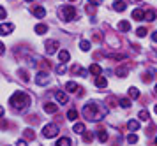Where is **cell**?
I'll return each instance as SVG.
<instances>
[{"label": "cell", "instance_id": "6da1fadb", "mask_svg": "<svg viewBox=\"0 0 157 146\" xmlns=\"http://www.w3.org/2000/svg\"><path fill=\"white\" fill-rule=\"evenodd\" d=\"M106 114H108V107H106V106H102V104H99V102L90 100L88 104L83 106V116L88 118V120H92V122L102 120Z\"/></svg>", "mask_w": 157, "mask_h": 146}, {"label": "cell", "instance_id": "7a4b0ae2", "mask_svg": "<svg viewBox=\"0 0 157 146\" xmlns=\"http://www.w3.org/2000/svg\"><path fill=\"white\" fill-rule=\"evenodd\" d=\"M30 102H32V99H30V95L25 93V92H16L14 95L11 97V106H13L14 109H23V107L30 106Z\"/></svg>", "mask_w": 157, "mask_h": 146}, {"label": "cell", "instance_id": "3957f363", "mask_svg": "<svg viewBox=\"0 0 157 146\" xmlns=\"http://www.w3.org/2000/svg\"><path fill=\"white\" fill-rule=\"evenodd\" d=\"M58 16H60V20H64V21H71L76 16V11H74L72 6H62L58 9Z\"/></svg>", "mask_w": 157, "mask_h": 146}, {"label": "cell", "instance_id": "277c9868", "mask_svg": "<svg viewBox=\"0 0 157 146\" xmlns=\"http://www.w3.org/2000/svg\"><path fill=\"white\" fill-rule=\"evenodd\" d=\"M57 134H58V127L55 125V123H48V125L43 127V136L44 137L51 139V137H55Z\"/></svg>", "mask_w": 157, "mask_h": 146}, {"label": "cell", "instance_id": "5b68a950", "mask_svg": "<svg viewBox=\"0 0 157 146\" xmlns=\"http://www.w3.org/2000/svg\"><path fill=\"white\" fill-rule=\"evenodd\" d=\"M44 48H46V53H48V55H53L58 48V42L57 41H48L44 44Z\"/></svg>", "mask_w": 157, "mask_h": 146}, {"label": "cell", "instance_id": "8992f818", "mask_svg": "<svg viewBox=\"0 0 157 146\" xmlns=\"http://www.w3.org/2000/svg\"><path fill=\"white\" fill-rule=\"evenodd\" d=\"M36 83L41 86V84H48L50 83V76L46 74V72H39L37 74V77H36Z\"/></svg>", "mask_w": 157, "mask_h": 146}, {"label": "cell", "instance_id": "52a82bcc", "mask_svg": "<svg viewBox=\"0 0 157 146\" xmlns=\"http://www.w3.org/2000/svg\"><path fill=\"white\" fill-rule=\"evenodd\" d=\"M65 88H67V92H71V93H79V88L78 83H74V81H69V83H65Z\"/></svg>", "mask_w": 157, "mask_h": 146}, {"label": "cell", "instance_id": "ba28073f", "mask_svg": "<svg viewBox=\"0 0 157 146\" xmlns=\"http://www.w3.org/2000/svg\"><path fill=\"white\" fill-rule=\"evenodd\" d=\"M145 11H141V9H134L132 11V20H136V21H141V20H145Z\"/></svg>", "mask_w": 157, "mask_h": 146}, {"label": "cell", "instance_id": "9c48e42d", "mask_svg": "<svg viewBox=\"0 0 157 146\" xmlns=\"http://www.w3.org/2000/svg\"><path fill=\"white\" fill-rule=\"evenodd\" d=\"M95 86H97V88H106V86H108V81H106V77H102V76H97V77H95Z\"/></svg>", "mask_w": 157, "mask_h": 146}, {"label": "cell", "instance_id": "30bf717a", "mask_svg": "<svg viewBox=\"0 0 157 146\" xmlns=\"http://www.w3.org/2000/svg\"><path fill=\"white\" fill-rule=\"evenodd\" d=\"M13 30H14V25H11V23H4V25L0 27V32L4 35H7L9 32H13Z\"/></svg>", "mask_w": 157, "mask_h": 146}, {"label": "cell", "instance_id": "8fae6325", "mask_svg": "<svg viewBox=\"0 0 157 146\" xmlns=\"http://www.w3.org/2000/svg\"><path fill=\"white\" fill-rule=\"evenodd\" d=\"M55 97H57V100L60 102V104H67V100H69V97L65 95L64 92H57V93H55Z\"/></svg>", "mask_w": 157, "mask_h": 146}, {"label": "cell", "instance_id": "7c38bea8", "mask_svg": "<svg viewBox=\"0 0 157 146\" xmlns=\"http://www.w3.org/2000/svg\"><path fill=\"white\" fill-rule=\"evenodd\" d=\"M71 72H74V74H81L83 77H85L86 74H88V72H86L85 69H81V67H79L78 63H76V65H72V67H71Z\"/></svg>", "mask_w": 157, "mask_h": 146}, {"label": "cell", "instance_id": "4fadbf2b", "mask_svg": "<svg viewBox=\"0 0 157 146\" xmlns=\"http://www.w3.org/2000/svg\"><path fill=\"white\" fill-rule=\"evenodd\" d=\"M69 58H71V53H69V51H65V49H62V51L58 53V60H60L62 63H64V62H67Z\"/></svg>", "mask_w": 157, "mask_h": 146}, {"label": "cell", "instance_id": "5bb4252c", "mask_svg": "<svg viewBox=\"0 0 157 146\" xmlns=\"http://www.w3.org/2000/svg\"><path fill=\"white\" fill-rule=\"evenodd\" d=\"M34 16L36 18H44L46 16V9L44 7H34Z\"/></svg>", "mask_w": 157, "mask_h": 146}, {"label": "cell", "instance_id": "9a60e30c", "mask_svg": "<svg viewBox=\"0 0 157 146\" xmlns=\"http://www.w3.org/2000/svg\"><path fill=\"white\" fill-rule=\"evenodd\" d=\"M57 104H53V102H46L44 104V111L46 113H57Z\"/></svg>", "mask_w": 157, "mask_h": 146}, {"label": "cell", "instance_id": "2e32d148", "mask_svg": "<svg viewBox=\"0 0 157 146\" xmlns=\"http://www.w3.org/2000/svg\"><path fill=\"white\" fill-rule=\"evenodd\" d=\"M113 9H115V11H118V13L125 11V2H122V0H117V2L113 4Z\"/></svg>", "mask_w": 157, "mask_h": 146}, {"label": "cell", "instance_id": "e0dca14e", "mask_svg": "<svg viewBox=\"0 0 157 146\" xmlns=\"http://www.w3.org/2000/svg\"><path fill=\"white\" fill-rule=\"evenodd\" d=\"M90 72H92L94 76H101V72H102V69H101L99 65H97V63H92V65H90Z\"/></svg>", "mask_w": 157, "mask_h": 146}, {"label": "cell", "instance_id": "ac0fdd59", "mask_svg": "<svg viewBox=\"0 0 157 146\" xmlns=\"http://www.w3.org/2000/svg\"><path fill=\"white\" fill-rule=\"evenodd\" d=\"M55 146H72V143H71L69 137H62V139L57 141V144H55Z\"/></svg>", "mask_w": 157, "mask_h": 146}, {"label": "cell", "instance_id": "d6986e66", "mask_svg": "<svg viewBox=\"0 0 157 146\" xmlns=\"http://www.w3.org/2000/svg\"><path fill=\"white\" fill-rule=\"evenodd\" d=\"M155 16H157V13L154 11V9H150V11H147V14H145V20L147 21H154L155 20Z\"/></svg>", "mask_w": 157, "mask_h": 146}, {"label": "cell", "instance_id": "ffe728a7", "mask_svg": "<svg viewBox=\"0 0 157 146\" xmlns=\"http://www.w3.org/2000/svg\"><path fill=\"white\" fill-rule=\"evenodd\" d=\"M48 32V27L46 25H43V23H39V25H36V34H46Z\"/></svg>", "mask_w": 157, "mask_h": 146}, {"label": "cell", "instance_id": "44dd1931", "mask_svg": "<svg viewBox=\"0 0 157 146\" xmlns=\"http://www.w3.org/2000/svg\"><path fill=\"white\" fill-rule=\"evenodd\" d=\"M79 49L81 51H90V41H79Z\"/></svg>", "mask_w": 157, "mask_h": 146}, {"label": "cell", "instance_id": "7402d4cb", "mask_svg": "<svg viewBox=\"0 0 157 146\" xmlns=\"http://www.w3.org/2000/svg\"><path fill=\"white\" fill-rule=\"evenodd\" d=\"M127 129L129 130H138L140 129V122H136V120H131L127 123Z\"/></svg>", "mask_w": 157, "mask_h": 146}, {"label": "cell", "instance_id": "603a6c76", "mask_svg": "<svg viewBox=\"0 0 157 146\" xmlns=\"http://www.w3.org/2000/svg\"><path fill=\"white\" fill-rule=\"evenodd\" d=\"M129 95H131V99H138L140 97V90H138L136 86H131V88H129Z\"/></svg>", "mask_w": 157, "mask_h": 146}, {"label": "cell", "instance_id": "cb8c5ba5", "mask_svg": "<svg viewBox=\"0 0 157 146\" xmlns=\"http://www.w3.org/2000/svg\"><path fill=\"white\" fill-rule=\"evenodd\" d=\"M118 28H120L122 32H129V30H131V25H129L127 21H120V23H118Z\"/></svg>", "mask_w": 157, "mask_h": 146}, {"label": "cell", "instance_id": "d4e9b609", "mask_svg": "<svg viewBox=\"0 0 157 146\" xmlns=\"http://www.w3.org/2000/svg\"><path fill=\"white\" fill-rule=\"evenodd\" d=\"M83 130H85V125L83 123H76V125L72 127V132H76V134H81Z\"/></svg>", "mask_w": 157, "mask_h": 146}, {"label": "cell", "instance_id": "484cf974", "mask_svg": "<svg viewBox=\"0 0 157 146\" xmlns=\"http://www.w3.org/2000/svg\"><path fill=\"white\" fill-rule=\"evenodd\" d=\"M67 118L74 122V120L78 118V111H76V109H69V111H67Z\"/></svg>", "mask_w": 157, "mask_h": 146}, {"label": "cell", "instance_id": "4316f807", "mask_svg": "<svg viewBox=\"0 0 157 146\" xmlns=\"http://www.w3.org/2000/svg\"><path fill=\"white\" fill-rule=\"evenodd\" d=\"M140 118H141V122H148V111L147 109H141L140 111Z\"/></svg>", "mask_w": 157, "mask_h": 146}, {"label": "cell", "instance_id": "83f0119b", "mask_svg": "<svg viewBox=\"0 0 157 146\" xmlns=\"http://www.w3.org/2000/svg\"><path fill=\"white\" fill-rule=\"evenodd\" d=\"M127 72H129V69H127V67H120V69H117V74H118L120 77L127 76Z\"/></svg>", "mask_w": 157, "mask_h": 146}, {"label": "cell", "instance_id": "f1b7e54d", "mask_svg": "<svg viewBox=\"0 0 157 146\" xmlns=\"http://www.w3.org/2000/svg\"><path fill=\"white\" fill-rule=\"evenodd\" d=\"M97 137H99V141H101V143H106V141H108V134L104 132V130H101V132L97 134Z\"/></svg>", "mask_w": 157, "mask_h": 146}, {"label": "cell", "instance_id": "f546056e", "mask_svg": "<svg viewBox=\"0 0 157 146\" xmlns=\"http://www.w3.org/2000/svg\"><path fill=\"white\" fill-rule=\"evenodd\" d=\"M136 35H138V37H145V35H147V28H145V27H140L138 30H136Z\"/></svg>", "mask_w": 157, "mask_h": 146}, {"label": "cell", "instance_id": "4dcf8cb0", "mask_svg": "<svg viewBox=\"0 0 157 146\" xmlns=\"http://www.w3.org/2000/svg\"><path fill=\"white\" fill-rule=\"evenodd\" d=\"M127 143H131V144L138 143V136H136V134H129L127 136Z\"/></svg>", "mask_w": 157, "mask_h": 146}, {"label": "cell", "instance_id": "1f68e13d", "mask_svg": "<svg viewBox=\"0 0 157 146\" xmlns=\"http://www.w3.org/2000/svg\"><path fill=\"white\" fill-rule=\"evenodd\" d=\"M120 106L122 107H131V100H129V99H120Z\"/></svg>", "mask_w": 157, "mask_h": 146}, {"label": "cell", "instance_id": "d6a6232c", "mask_svg": "<svg viewBox=\"0 0 157 146\" xmlns=\"http://www.w3.org/2000/svg\"><path fill=\"white\" fill-rule=\"evenodd\" d=\"M92 139H94V134L92 132H86L85 136H83V141H85V143H90Z\"/></svg>", "mask_w": 157, "mask_h": 146}, {"label": "cell", "instance_id": "836d02e7", "mask_svg": "<svg viewBox=\"0 0 157 146\" xmlns=\"http://www.w3.org/2000/svg\"><path fill=\"white\" fill-rule=\"evenodd\" d=\"M25 137H27V139H34V130H32V129H27V130H25Z\"/></svg>", "mask_w": 157, "mask_h": 146}, {"label": "cell", "instance_id": "e575fe53", "mask_svg": "<svg viewBox=\"0 0 157 146\" xmlns=\"http://www.w3.org/2000/svg\"><path fill=\"white\" fill-rule=\"evenodd\" d=\"M65 70H67V67H65L64 63H60V65L57 67V74H64Z\"/></svg>", "mask_w": 157, "mask_h": 146}, {"label": "cell", "instance_id": "d590c367", "mask_svg": "<svg viewBox=\"0 0 157 146\" xmlns=\"http://www.w3.org/2000/svg\"><path fill=\"white\" fill-rule=\"evenodd\" d=\"M150 79H152L150 74H145V76H143V81H145V83H150Z\"/></svg>", "mask_w": 157, "mask_h": 146}, {"label": "cell", "instance_id": "8d00e7d4", "mask_svg": "<svg viewBox=\"0 0 157 146\" xmlns=\"http://www.w3.org/2000/svg\"><path fill=\"white\" fill-rule=\"evenodd\" d=\"M0 18H2V20L6 18V9H4V7H0Z\"/></svg>", "mask_w": 157, "mask_h": 146}, {"label": "cell", "instance_id": "74e56055", "mask_svg": "<svg viewBox=\"0 0 157 146\" xmlns=\"http://www.w3.org/2000/svg\"><path fill=\"white\" fill-rule=\"evenodd\" d=\"M16 146H27V141L20 139V141H18V143H16Z\"/></svg>", "mask_w": 157, "mask_h": 146}, {"label": "cell", "instance_id": "f35d334b", "mask_svg": "<svg viewBox=\"0 0 157 146\" xmlns=\"http://www.w3.org/2000/svg\"><path fill=\"white\" fill-rule=\"evenodd\" d=\"M88 2H90V4H97V6H99V4L102 2V0H88Z\"/></svg>", "mask_w": 157, "mask_h": 146}, {"label": "cell", "instance_id": "ab89813d", "mask_svg": "<svg viewBox=\"0 0 157 146\" xmlns=\"http://www.w3.org/2000/svg\"><path fill=\"white\" fill-rule=\"evenodd\" d=\"M152 41L157 42V32H154V34H152Z\"/></svg>", "mask_w": 157, "mask_h": 146}, {"label": "cell", "instance_id": "60d3db41", "mask_svg": "<svg viewBox=\"0 0 157 146\" xmlns=\"http://www.w3.org/2000/svg\"><path fill=\"white\" fill-rule=\"evenodd\" d=\"M154 109H155V114H157V104H155V106H154Z\"/></svg>", "mask_w": 157, "mask_h": 146}, {"label": "cell", "instance_id": "b9f144b4", "mask_svg": "<svg viewBox=\"0 0 157 146\" xmlns=\"http://www.w3.org/2000/svg\"><path fill=\"white\" fill-rule=\"evenodd\" d=\"M155 146H157V137H155Z\"/></svg>", "mask_w": 157, "mask_h": 146}, {"label": "cell", "instance_id": "7bdbcfd3", "mask_svg": "<svg viewBox=\"0 0 157 146\" xmlns=\"http://www.w3.org/2000/svg\"><path fill=\"white\" fill-rule=\"evenodd\" d=\"M69 2H76V0H69Z\"/></svg>", "mask_w": 157, "mask_h": 146}, {"label": "cell", "instance_id": "ee69618b", "mask_svg": "<svg viewBox=\"0 0 157 146\" xmlns=\"http://www.w3.org/2000/svg\"><path fill=\"white\" fill-rule=\"evenodd\" d=\"M155 92H157V84H155Z\"/></svg>", "mask_w": 157, "mask_h": 146}, {"label": "cell", "instance_id": "f6af8a7d", "mask_svg": "<svg viewBox=\"0 0 157 146\" xmlns=\"http://www.w3.org/2000/svg\"><path fill=\"white\" fill-rule=\"evenodd\" d=\"M27 2H30V0H27Z\"/></svg>", "mask_w": 157, "mask_h": 146}, {"label": "cell", "instance_id": "bcb514c9", "mask_svg": "<svg viewBox=\"0 0 157 146\" xmlns=\"http://www.w3.org/2000/svg\"><path fill=\"white\" fill-rule=\"evenodd\" d=\"M138 2H140V0H138Z\"/></svg>", "mask_w": 157, "mask_h": 146}]
</instances>
